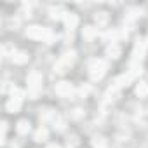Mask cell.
Masks as SVG:
<instances>
[{"label": "cell", "instance_id": "4fadbf2b", "mask_svg": "<svg viewBox=\"0 0 148 148\" xmlns=\"http://www.w3.org/2000/svg\"><path fill=\"white\" fill-rule=\"evenodd\" d=\"M141 71H143V68H141V63H138V61H132L131 63V68H129V75L134 79V77H138V75H141Z\"/></svg>", "mask_w": 148, "mask_h": 148}, {"label": "cell", "instance_id": "5b68a950", "mask_svg": "<svg viewBox=\"0 0 148 148\" xmlns=\"http://www.w3.org/2000/svg\"><path fill=\"white\" fill-rule=\"evenodd\" d=\"M146 47H148V44H146V40H143V38H139L138 42H136V45H134V51H132V61H141L143 58H145V52H146Z\"/></svg>", "mask_w": 148, "mask_h": 148}, {"label": "cell", "instance_id": "484cf974", "mask_svg": "<svg viewBox=\"0 0 148 148\" xmlns=\"http://www.w3.org/2000/svg\"><path fill=\"white\" fill-rule=\"evenodd\" d=\"M49 148H61L59 145H49Z\"/></svg>", "mask_w": 148, "mask_h": 148}, {"label": "cell", "instance_id": "9c48e42d", "mask_svg": "<svg viewBox=\"0 0 148 148\" xmlns=\"http://www.w3.org/2000/svg\"><path fill=\"white\" fill-rule=\"evenodd\" d=\"M131 80H132V77L129 75V73H124V75H120V77L115 80L113 86H115L117 89H120V87H127V86L131 84Z\"/></svg>", "mask_w": 148, "mask_h": 148}, {"label": "cell", "instance_id": "2e32d148", "mask_svg": "<svg viewBox=\"0 0 148 148\" xmlns=\"http://www.w3.org/2000/svg\"><path fill=\"white\" fill-rule=\"evenodd\" d=\"M82 35H84V38L92 40V38L98 35V30H96L94 26H86V28H84V32H82Z\"/></svg>", "mask_w": 148, "mask_h": 148}, {"label": "cell", "instance_id": "ac0fdd59", "mask_svg": "<svg viewBox=\"0 0 148 148\" xmlns=\"http://www.w3.org/2000/svg\"><path fill=\"white\" fill-rule=\"evenodd\" d=\"M136 94H138L139 98H148V84H146V82L138 84V87H136Z\"/></svg>", "mask_w": 148, "mask_h": 148}, {"label": "cell", "instance_id": "d4e9b609", "mask_svg": "<svg viewBox=\"0 0 148 148\" xmlns=\"http://www.w3.org/2000/svg\"><path fill=\"white\" fill-rule=\"evenodd\" d=\"M73 117H75V119L82 117V110H75V113H73Z\"/></svg>", "mask_w": 148, "mask_h": 148}, {"label": "cell", "instance_id": "44dd1931", "mask_svg": "<svg viewBox=\"0 0 148 148\" xmlns=\"http://www.w3.org/2000/svg\"><path fill=\"white\" fill-rule=\"evenodd\" d=\"M54 129H56V131H63V129H64V120H63L61 117H58V119L54 120Z\"/></svg>", "mask_w": 148, "mask_h": 148}, {"label": "cell", "instance_id": "3957f363", "mask_svg": "<svg viewBox=\"0 0 148 148\" xmlns=\"http://www.w3.org/2000/svg\"><path fill=\"white\" fill-rule=\"evenodd\" d=\"M73 61H75V52L73 51H70V52H64L63 56H61V59L56 63V66H54V70L58 71V73H64L71 64H73Z\"/></svg>", "mask_w": 148, "mask_h": 148}, {"label": "cell", "instance_id": "9a60e30c", "mask_svg": "<svg viewBox=\"0 0 148 148\" xmlns=\"http://www.w3.org/2000/svg\"><path fill=\"white\" fill-rule=\"evenodd\" d=\"M120 47L117 45V44H112V45H108V49H106V54H108V58H113V59H117L119 56H120Z\"/></svg>", "mask_w": 148, "mask_h": 148}, {"label": "cell", "instance_id": "cb8c5ba5", "mask_svg": "<svg viewBox=\"0 0 148 148\" xmlns=\"http://www.w3.org/2000/svg\"><path fill=\"white\" fill-rule=\"evenodd\" d=\"M38 94H40V91H37V89H28V98H30V99H37Z\"/></svg>", "mask_w": 148, "mask_h": 148}, {"label": "cell", "instance_id": "d6986e66", "mask_svg": "<svg viewBox=\"0 0 148 148\" xmlns=\"http://www.w3.org/2000/svg\"><path fill=\"white\" fill-rule=\"evenodd\" d=\"M45 139H47V129H45V127L37 129V132H35V141H37V143H44Z\"/></svg>", "mask_w": 148, "mask_h": 148}, {"label": "cell", "instance_id": "603a6c76", "mask_svg": "<svg viewBox=\"0 0 148 148\" xmlns=\"http://www.w3.org/2000/svg\"><path fill=\"white\" fill-rule=\"evenodd\" d=\"M79 92H80V96H84V98H86V96H87V94L91 92V87H89V86L86 84V86H82V87L79 89Z\"/></svg>", "mask_w": 148, "mask_h": 148}, {"label": "cell", "instance_id": "8992f818", "mask_svg": "<svg viewBox=\"0 0 148 148\" xmlns=\"http://www.w3.org/2000/svg\"><path fill=\"white\" fill-rule=\"evenodd\" d=\"M56 94L61 98H68L73 94V86L70 82H59V84H56Z\"/></svg>", "mask_w": 148, "mask_h": 148}, {"label": "cell", "instance_id": "ffe728a7", "mask_svg": "<svg viewBox=\"0 0 148 148\" xmlns=\"http://www.w3.org/2000/svg\"><path fill=\"white\" fill-rule=\"evenodd\" d=\"M94 19H96V23H98L99 26H103V25H106V23H108V14L101 11V12H98V14L94 16Z\"/></svg>", "mask_w": 148, "mask_h": 148}, {"label": "cell", "instance_id": "7402d4cb", "mask_svg": "<svg viewBox=\"0 0 148 148\" xmlns=\"http://www.w3.org/2000/svg\"><path fill=\"white\" fill-rule=\"evenodd\" d=\"M105 37H106L108 40H112V42H115V40L119 38V33H117V32L113 30V32H106V33H105Z\"/></svg>", "mask_w": 148, "mask_h": 148}, {"label": "cell", "instance_id": "6da1fadb", "mask_svg": "<svg viewBox=\"0 0 148 148\" xmlns=\"http://www.w3.org/2000/svg\"><path fill=\"white\" fill-rule=\"evenodd\" d=\"M51 33L52 32L49 28H44V26H38V25H32V26L26 28V37L28 38H33V40H44L45 42Z\"/></svg>", "mask_w": 148, "mask_h": 148}, {"label": "cell", "instance_id": "7c38bea8", "mask_svg": "<svg viewBox=\"0 0 148 148\" xmlns=\"http://www.w3.org/2000/svg\"><path fill=\"white\" fill-rule=\"evenodd\" d=\"M59 115L56 113V112H52V110H44L42 113H40V120L42 122H52L54 124V120L58 119Z\"/></svg>", "mask_w": 148, "mask_h": 148}, {"label": "cell", "instance_id": "52a82bcc", "mask_svg": "<svg viewBox=\"0 0 148 148\" xmlns=\"http://www.w3.org/2000/svg\"><path fill=\"white\" fill-rule=\"evenodd\" d=\"M77 23H79L77 14H73V12H66V16H64V25H66V28H68V30H73V28L77 26Z\"/></svg>", "mask_w": 148, "mask_h": 148}, {"label": "cell", "instance_id": "7a4b0ae2", "mask_svg": "<svg viewBox=\"0 0 148 148\" xmlns=\"http://www.w3.org/2000/svg\"><path fill=\"white\" fill-rule=\"evenodd\" d=\"M106 73V63L103 59H94L91 64H89V75L92 80H99L103 79V75Z\"/></svg>", "mask_w": 148, "mask_h": 148}, {"label": "cell", "instance_id": "5bb4252c", "mask_svg": "<svg viewBox=\"0 0 148 148\" xmlns=\"http://www.w3.org/2000/svg\"><path fill=\"white\" fill-rule=\"evenodd\" d=\"M141 14H143V11H141L139 7H131V9H127V12H125V19H127V21H132V19L139 18Z\"/></svg>", "mask_w": 148, "mask_h": 148}, {"label": "cell", "instance_id": "30bf717a", "mask_svg": "<svg viewBox=\"0 0 148 148\" xmlns=\"http://www.w3.org/2000/svg\"><path fill=\"white\" fill-rule=\"evenodd\" d=\"M49 14H51V18L52 19H64V16H66V11L63 9V7H51L49 9Z\"/></svg>", "mask_w": 148, "mask_h": 148}, {"label": "cell", "instance_id": "8fae6325", "mask_svg": "<svg viewBox=\"0 0 148 148\" xmlns=\"http://www.w3.org/2000/svg\"><path fill=\"white\" fill-rule=\"evenodd\" d=\"M12 61L16 63V64H25L26 61H28V54L26 52H23V51H16V52H12Z\"/></svg>", "mask_w": 148, "mask_h": 148}, {"label": "cell", "instance_id": "ba28073f", "mask_svg": "<svg viewBox=\"0 0 148 148\" xmlns=\"http://www.w3.org/2000/svg\"><path fill=\"white\" fill-rule=\"evenodd\" d=\"M5 108H7V112H11V113L19 112V108H21V99H19V98H11V99L7 101Z\"/></svg>", "mask_w": 148, "mask_h": 148}, {"label": "cell", "instance_id": "e0dca14e", "mask_svg": "<svg viewBox=\"0 0 148 148\" xmlns=\"http://www.w3.org/2000/svg\"><path fill=\"white\" fill-rule=\"evenodd\" d=\"M16 129H18V132H19L21 136H23V134H28V132H30V122H28V120H19Z\"/></svg>", "mask_w": 148, "mask_h": 148}, {"label": "cell", "instance_id": "277c9868", "mask_svg": "<svg viewBox=\"0 0 148 148\" xmlns=\"http://www.w3.org/2000/svg\"><path fill=\"white\" fill-rule=\"evenodd\" d=\"M26 84H28V89L42 91V73L37 70H32L26 75Z\"/></svg>", "mask_w": 148, "mask_h": 148}]
</instances>
